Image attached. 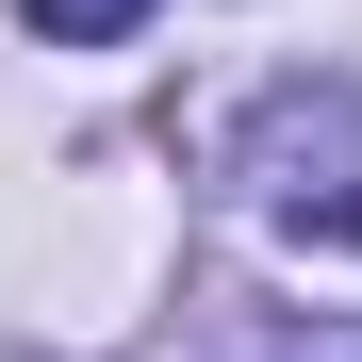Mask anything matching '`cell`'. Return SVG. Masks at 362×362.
Wrapping results in <instances>:
<instances>
[{"label": "cell", "mask_w": 362, "mask_h": 362, "mask_svg": "<svg viewBox=\"0 0 362 362\" xmlns=\"http://www.w3.org/2000/svg\"><path fill=\"white\" fill-rule=\"evenodd\" d=\"M247 198L313 247H362V83H280L247 132Z\"/></svg>", "instance_id": "1"}, {"label": "cell", "mask_w": 362, "mask_h": 362, "mask_svg": "<svg viewBox=\"0 0 362 362\" xmlns=\"http://www.w3.org/2000/svg\"><path fill=\"white\" fill-rule=\"evenodd\" d=\"M33 33H132V0H17Z\"/></svg>", "instance_id": "2"}]
</instances>
